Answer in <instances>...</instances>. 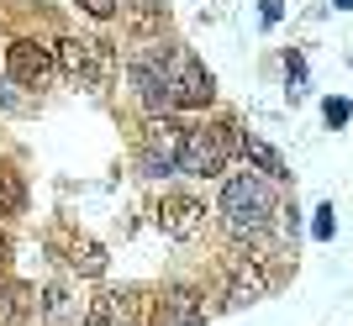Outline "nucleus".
<instances>
[{
  "label": "nucleus",
  "mask_w": 353,
  "mask_h": 326,
  "mask_svg": "<svg viewBox=\"0 0 353 326\" xmlns=\"http://www.w3.org/2000/svg\"><path fill=\"white\" fill-rule=\"evenodd\" d=\"M221 221H227V232H237V237H259L274 216H280V195H274V184H269L264 174H232L227 184H221Z\"/></svg>",
  "instance_id": "f257e3e1"
},
{
  "label": "nucleus",
  "mask_w": 353,
  "mask_h": 326,
  "mask_svg": "<svg viewBox=\"0 0 353 326\" xmlns=\"http://www.w3.org/2000/svg\"><path fill=\"white\" fill-rule=\"evenodd\" d=\"M243 142V127L237 121H216V127H190L185 132V153H179V174L190 179H216L227 169V158Z\"/></svg>",
  "instance_id": "f03ea898"
},
{
  "label": "nucleus",
  "mask_w": 353,
  "mask_h": 326,
  "mask_svg": "<svg viewBox=\"0 0 353 326\" xmlns=\"http://www.w3.org/2000/svg\"><path fill=\"white\" fill-rule=\"evenodd\" d=\"M185 132L190 127H179L174 116H148L143 137H137V163H143V174H179V153H185Z\"/></svg>",
  "instance_id": "7ed1b4c3"
},
{
  "label": "nucleus",
  "mask_w": 353,
  "mask_h": 326,
  "mask_svg": "<svg viewBox=\"0 0 353 326\" xmlns=\"http://www.w3.org/2000/svg\"><path fill=\"white\" fill-rule=\"evenodd\" d=\"M53 58H59V69L69 79H79V85H105L111 69H117L111 47L95 43V37H63V43L53 47Z\"/></svg>",
  "instance_id": "20e7f679"
},
{
  "label": "nucleus",
  "mask_w": 353,
  "mask_h": 326,
  "mask_svg": "<svg viewBox=\"0 0 353 326\" xmlns=\"http://www.w3.org/2000/svg\"><path fill=\"white\" fill-rule=\"evenodd\" d=\"M132 85L148 105H153V116H169L174 111V95H169V47H143L132 58Z\"/></svg>",
  "instance_id": "39448f33"
},
{
  "label": "nucleus",
  "mask_w": 353,
  "mask_h": 326,
  "mask_svg": "<svg viewBox=\"0 0 353 326\" xmlns=\"http://www.w3.org/2000/svg\"><path fill=\"white\" fill-rule=\"evenodd\" d=\"M169 95H174V105H211V74L201 69V58H195L190 47H169Z\"/></svg>",
  "instance_id": "423d86ee"
},
{
  "label": "nucleus",
  "mask_w": 353,
  "mask_h": 326,
  "mask_svg": "<svg viewBox=\"0 0 353 326\" xmlns=\"http://www.w3.org/2000/svg\"><path fill=\"white\" fill-rule=\"evenodd\" d=\"M6 69H11L16 85H48L53 79V69H59V58H53V47L37 43V37H16L11 47H6Z\"/></svg>",
  "instance_id": "0eeeda50"
},
{
  "label": "nucleus",
  "mask_w": 353,
  "mask_h": 326,
  "mask_svg": "<svg viewBox=\"0 0 353 326\" xmlns=\"http://www.w3.org/2000/svg\"><path fill=\"white\" fill-rule=\"evenodd\" d=\"M159 232L174 242H195L206 232V206L195 195H163L159 200Z\"/></svg>",
  "instance_id": "6e6552de"
},
{
  "label": "nucleus",
  "mask_w": 353,
  "mask_h": 326,
  "mask_svg": "<svg viewBox=\"0 0 353 326\" xmlns=\"http://www.w3.org/2000/svg\"><path fill=\"white\" fill-rule=\"evenodd\" d=\"M274 290V268L264 263V258H237L232 268H227V305H259V300Z\"/></svg>",
  "instance_id": "1a4fd4ad"
},
{
  "label": "nucleus",
  "mask_w": 353,
  "mask_h": 326,
  "mask_svg": "<svg viewBox=\"0 0 353 326\" xmlns=\"http://www.w3.org/2000/svg\"><path fill=\"white\" fill-rule=\"evenodd\" d=\"M137 311H143L137 290H101L85 305V326H137Z\"/></svg>",
  "instance_id": "9d476101"
},
{
  "label": "nucleus",
  "mask_w": 353,
  "mask_h": 326,
  "mask_svg": "<svg viewBox=\"0 0 353 326\" xmlns=\"http://www.w3.org/2000/svg\"><path fill=\"white\" fill-rule=\"evenodd\" d=\"M237 153H243V158L253 163V174H264L269 184H274V179H290V169H285V158L274 148H269L264 137H253V132H243V142H237Z\"/></svg>",
  "instance_id": "9b49d317"
},
{
  "label": "nucleus",
  "mask_w": 353,
  "mask_h": 326,
  "mask_svg": "<svg viewBox=\"0 0 353 326\" xmlns=\"http://www.w3.org/2000/svg\"><path fill=\"white\" fill-rule=\"evenodd\" d=\"M63 263H69L74 274L95 279V274H105V248L95 237H69V258H63Z\"/></svg>",
  "instance_id": "f8f14e48"
},
{
  "label": "nucleus",
  "mask_w": 353,
  "mask_h": 326,
  "mask_svg": "<svg viewBox=\"0 0 353 326\" xmlns=\"http://www.w3.org/2000/svg\"><path fill=\"white\" fill-rule=\"evenodd\" d=\"M169 326H201L206 321V305H201V295L195 290H169Z\"/></svg>",
  "instance_id": "ddd939ff"
},
{
  "label": "nucleus",
  "mask_w": 353,
  "mask_h": 326,
  "mask_svg": "<svg viewBox=\"0 0 353 326\" xmlns=\"http://www.w3.org/2000/svg\"><path fill=\"white\" fill-rule=\"evenodd\" d=\"M27 311H32V290L27 284H6L0 290V326H21Z\"/></svg>",
  "instance_id": "4468645a"
},
{
  "label": "nucleus",
  "mask_w": 353,
  "mask_h": 326,
  "mask_svg": "<svg viewBox=\"0 0 353 326\" xmlns=\"http://www.w3.org/2000/svg\"><path fill=\"white\" fill-rule=\"evenodd\" d=\"M27 206V184L16 169H0V216H16V210Z\"/></svg>",
  "instance_id": "2eb2a0df"
},
{
  "label": "nucleus",
  "mask_w": 353,
  "mask_h": 326,
  "mask_svg": "<svg viewBox=\"0 0 353 326\" xmlns=\"http://www.w3.org/2000/svg\"><path fill=\"white\" fill-rule=\"evenodd\" d=\"M79 6H85L95 21H105V16H117V11H121V0H79Z\"/></svg>",
  "instance_id": "dca6fc26"
},
{
  "label": "nucleus",
  "mask_w": 353,
  "mask_h": 326,
  "mask_svg": "<svg viewBox=\"0 0 353 326\" xmlns=\"http://www.w3.org/2000/svg\"><path fill=\"white\" fill-rule=\"evenodd\" d=\"M311 232H316V237H332V232H338V221H332V206L316 210V226H311Z\"/></svg>",
  "instance_id": "f3484780"
},
{
  "label": "nucleus",
  "mask_w": 353,
  "mask_h": 326,
  "mask_svg": "<svg viewBox=\"0 0 353 326\" xmlns=\"http://www.w3.org/2000/svg\"><path fill=\"white\" fill-rule=\"evenodd\" d=\"M327 121L343 127V121H348V100H327Z\"/></svg>",
  "instance_id": "a211bd4d"
},
{
  "label": "nucleus",
  "mask_w": 353,
  "mask_h": 326,
  "mask_svg": "<svg viewBox=\"0 0 353 326\" xmlns=\"http://www.w3.org/2000/svg\"><path fill=\"white\" fill-rule=\"evenodd\" d=\"M280 16V0H264V21H274Z\"/></svg>",
  "instance_id": "6ab92c4d"
},
{
  "label": "nucleus",
  "mask_w": 353,
  "mask_h": 326,
  "mask_svg": "<svg viewBox=\"0 0 353 326\" xmlns=\"http://www.w3.org/2000/svg\"><path fill=\"white\" fill-rule=\"evenodd\" d=\"M6 252H11V248H6V237H0V268H6Z\"/></svg>",
  "instance_id": "aec40b11"
},
{
  "label": "nucleus",
  "mask_w": 353,
  "mask_h": 326,
  "mask_svg": "<svg viewBox=\"0 0 353 326\" xmlns=\"http://www.w3.org/2000/svg\"><path fill=\"white\" fill-rule=\"evenodd\" d=\"M338 6H353V0H338Z\"/></svg>",
  "instance_id": "412c9836"
}]
</instances>
